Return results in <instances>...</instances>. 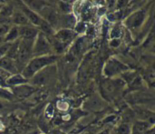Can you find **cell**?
<instances>
[{
	"label": "cell",
	"mask_w": 155,
	"mask_h": 134,
	"mask_svg": "<svg viewBox=\"0 0 155 134\" xmlns=\"http://www.w3.org/2000/svg\"><path fill=\"white\" fill-rule=\"evenodd\" d=\"M57 59H58V56L56 54H49V55H45V56L33 57L25 65L21 74L25 79L29 81L35 74H37L39 71H41L45 67L55 64Z\"/></svg>",
	"instance_id": "6da1fadb"
},
{
	"label": "cell",
	"mask_w": 155,
	"mask_h": 134,
	"mask_svg": "<svg viewBox=\"0 0 155 134\" xmlns=\"http://www.w3.org/2000/svg\"><path fill=\"white\" fill-rule=\"evenodd\" d=\"M124 85L125 83L122 78H105L102 81L100 85L103 97L105 98V100H114L118 96Z\"/></svg>",
	"instance_id": "7a4b0ae2"
},
{
	"label": "cell",
	"mask_w": 155,
	"mask_h": 134,
	"mask_svg": "<svg viewBox=\"0 0 155 134\" xmlns=\"http://www.w3.org/2000/svg\"><path fill=\"white\" fill-rule=\"evenodd\" d=\"M129 70L130 68L128 67V65L123 63L121 60L114 57H111L105 62L103 69V74L105 78L114 79L119 78V76H122V74H124Z\"/></svg>",
	"instance_id": "3957f363"
},
{
	"label": "cell",
	"mask_w": 155,
	"mask_h": 134,
	"mask_svg": "<svg viewBox=\"0 0 155 134\" xmlns=\"http://www.w3.org/2000/svg\"><path fill=\"white\" fill-rule=\"evenodd\" d=\"M55 74H56V64H54L45 67L37 74H35L28 81V83H30L31 85L36 88L40 86H44L51 83L52 80L54 79V76H55Z\"/></svg>",
	"instance_id": "277c9868"
},
{
	"label": "cell",
	"mask_w": 155,
	"mask_h": 134,
	"mask_svg": "<svg viewBox=\"0 0 155 134\" xmlns=\"http://www.w3.org/2000/svg\"><path fill=\"white\" fill-rule=\"evenodd\" d=\"M54 54L53 47L49 38L39 31V34L35 37L33 45V57L45 56Z\"/></svg>",
	"instance_id": "5b68a950"
},
{
	"label": "cell",
	"mask_w": 155,
	"mask_h": 134,
	"mask_svg": "<svg viewBox=\"0 0 155 134\" xmlns=\"http://www.w3.org/2000/svg\"><path fill=\"white\" fill-rule=\"evenodd\" d=\"M148 11L146 8H141L134 13H132L130 15H128L124 19V25L130 30V31H136L139 30L144 24L147 18Z\"/></svg>",
	"instance_id": "8992f818"
},
{
	"label": "cell",
	"mask_w": 155,
	"mask_h": 134,
	"mask_svg": "<svg viewBox=\"0 0 155 134\" xmlns=\"http://www.w3.org/2000/svg\"><path fill=\"white\" fill-rule=\"evenodd\" d=\"M10 90L14 94L15 101H21V100L27 99L31 95H33L37 91V88L31 85L30 83H25L22 85L12 87L10 88Z\"/></svg>",
	"instance_id": "52a82bcc"
},
{
	"label": "cell",
	"mask_w": 155,
	"mask_h": 134,
	"mask_svg": "<svg viewBox=\"0 0 155 134\" xmlns=\"http://www.w3.org/2000/svg\"><path fill=\"white\" fill-rule=\"evenodd\" d=\"M17 9H19L25 16H26V18L28 19V21H29V23L32 25H34V26H35V27H37L38 29H39V27L41 26V25L44 23V19L40 16V15L39 14H37V13H35V12H34V11H32L31 9H29L23 2H19V3H17Z\"/></svg>",
	"instance_id": "ba28073f"
},
{
	"label": "cell",
	"mask_w": 155,
	"mask_h": 134,
	"mask_svg": "<svg viewBox=\"0 0 155 134\" xmlns=\"http://www.w3.org/2000/svg\"><path fill=\"white\" fill-rule=\"evenodd\" d=\"M18 27V34L19 39L25 40H35L37 34H39V29L32 25L17 26Z\"/></svg>",
	"instance_id": "9c48e42d"
},
{
	"label": "cell",
	"mask_w": 155,
	"mask_h": 134,
	"mask_svg": "<svg viewBox=\"0 0 155 134\" xmlns=\"http://www.w3.org/2000/svg\"><path fill=\"white\" fill-rule=\"evenodd\" d=\"M0 68L10 75L20 73L18 70L16 62L14 59H12L6 55L0 57Z\"/></svg>",
	"instance_id": "30bf717a"
},
{
	"label": "cell",
	"mask_w": 155,
	"mask_h": 134,
	"mask_svg": "<svg viewBox=\"0 0 155 134\" xmlns=\"http://www.w3.org/2000/svg\"><path fill=\"white\" fill-rule=\"evenodd\" d=\"M77 22L76 17L73 14H67V15H59V23L58 26L61 28L65 29H73L75 27Z\"/></svg>",
	"instance_id": "8fae6325"
},
{
	"label": "cell",
	"mask_w": 155,
	"mask_h": 134,
	"mask_svg": "<svg viewBox=\"0 0 155 134\" xmlns=\"http://www.w3.org/2000/svg\"><path fill=\"white\" fill-rule=\"evenodd\" d=\"M104 106L105 102L103 98L99 96H92L85 102L84 108L91 111H101Z\"/></svg>",
	"instance_id": "7c38bea8"
},
{
	"label": "cell",
	"mask_w": 155,
	"mask_h": 134,
	"mask_svg": "<svg viewBox=\"0 0 155 134\" xmlns=\"http://www.w3.org/2000/svg\"><path fill=\"white\" fill-rule=\"evenodd\" d=\"M15 7L13 5L10 4H3L0 9V25L2 24H8L10 25V19L14 13Z\"/></svg>",
	"instance_id": "4fadbf2b"
},
{
	"label": "cell",
	"mask_w": 155,
	"mask_h": 134,
	"mask_svg": "<svg viewBox=\"0 0 155 134\" xmlns=\"http://www.w3.org/2000/svg\"><path fill=\"white\" fill-rule=\"evenodd\" d=\"M10 23L12 24V25H15V26H23V25H31L28 19L26 18V16L19 9L14 10V13L10 19Z\"/></svg>",
	"instance_id": "5bb4252c"
},
{
	"label": "cell",
	"mask_w": 155,
	"mask_h": 134,
	"mask_svg": "<svg viewBox=\"0 0 155 134\" xmlns=\"http://www.w3.org/2000/svg\"><path fill=\"white\" fill-rule=\"evenodd\" d=\"M25 83H28V80L25 79L21 73L15 74H12L10 75L8 78L5 79V85L6 87H15V86H18V85H22Z\"/></svg>",
	"instance_id": "9a60e30c"
},
{
	"label": "cell",
	"mask_w": 155,
	"mask_h": 134,
	"mask_svg": "<svg viewBox=\"0 0 155 134\" xmlns=\"http://www.w3.org/2000/svg\"><path fill=\"white\" fill-rule=\"evenodd\" d=\"M23 3L32 11L39 14L50 3L46 1H23Z\"/></svg>",
	"instance_id": "2e32d148"
},
{
	"label": "cell",
	"mask_w": 155,
	"mask_h": 134,
	"mask_svg": "<svg viewBox=\"0 0 155 134\" xmlns=\"http://www.w3.org/2000/svg\"><path fill=\"white\" fill-rule=\"evenodd\" d=\"M19 39V34H18V27L15 25H11L8 32L6 33L5 36V42L7 43H13Z\"/></svg>",
	"instance_id": "e0dca14e"
},
{
	"label": "cell",
	"mask_w": 155,
	"mask_h": 134,
	"mask_svg": "<svg viewBox=\"0 0 155 134\" xmlns=\"http://www.w3.org/2000/svg\"><path fill=\"white\" fill-rule=\"evenodd\" d=\"M0 100L7 103H13L15 101L14 94L8 87H0Z\"/></svg>",
	"instance_id": "ac0fdd59"
},
{
	"label": "cell",
	"mask_w": 155,
	"mask_h": 134,
	"mask_svg": "<svg viewBox=\"0 0 155 134\" xmlns=\"http://www.w3.org/2000/svg\"><path fill=\"white\" fill-rule=\"evenodd\" d=\"M58 9L60 11L59 15H67L72 14V5L67 2H59L58 3Z\"/></svg>",
	"instance_id": "d6986e66"
},
{
	"label": "cell",
	"mask_w": 155,
	"mask_h": 134,
	"mask_svg": "<svg viewBox=\"0 0 155 134\" xmlns=\"http://www.w3.org/2000/svg\"><path fill=\"white\" fill-rule=\"evenodd\" d=\"M131 131H132V126L130 124L122 123L114 131V132L116 134H131Z\"/></svg>",
	"instance_id": "ffe728a7"
},
{
	"label": "cell",
	"mask_w": 155,
	"mask_h": 134,
	"mask_svg": "<svg viewBox=\"0 0 155 134\" xmlns=\"http://www.w3.org/2000/svg\"><path fill=\"white\" fill-rule=\"evenodd\" d=\"M121 34H122V30H121V28H120L118 25H115V26L111 30L110 37H111V39H120Z\"/></svg>",
	"instance_id": "44dd1931"
},
{
	"label": "cell",
	"mask_w": 155,
	"mask_h": 134,
	"mask_svg": "<svg viewBox=\"0 0 155 134\" xmlns=\"http://www.w3.org/2000/svg\"><path fill=\"white\" fill-rule=\"evenodd\" d=\"M12 25H8V24H2L0 25V37H5L6 33L8 32L9 28L11 27Z\"/></svg>",
	"instance_id": "7402d4cb"
},
{
	"label": "cell",
	"mask_w": 155,
	"mask_h": 134,
	"mask_svg": "<svg viewBox=\"0 0 155 134\" xmlns=\"http://www.w3.org/2000/svg\"><path fill=\"white\" fill-rule=\"evenodd\" d=\"M121 44V39H112L110 41V46L114 47V48H116L120 45Z\"/></svg>",
	"instance_id": "603a6c76"
},
{
	"label": "cell",
	"mask_w": 155,
	"mask_h": 134,
	"mask_svg": "<svg viewBox=\"0 0 155 134\" xmlns=\"http://www.w3.org/2000/svg\"><path fill=\"white\" fill-rule=\"evenodd\" d=\"M7 109H8V103H7V102H5V101L0 100V112L6 111Z\"/></svg>",
	"instance_id": "cb8c5ba5"
},
{
	"label": "cell",
	"mask_w": 155,
	"mask_h": 134,
	"mask_svg": "<svg viewBox=\"0 0 155 134\" xmlns=\"http://www.w3.org/2000/svg\"><path fill=\"white\" fill-rule=\"evenodd\" d=\"M143 134H155V132H154V125H152L150 128H148Z\"/></svg>",
	"instance_id": "d4e9b609"
},
{
	"label": "cell",
	"mask_w": 155,
	"mask_h": 134,
	"mask_svg": "<svg viewBox=\"0 0 155 134\" xmlns=\"http://www.w3.org/2000/svg\"><path fill=\"white\" fill-rule=\"evenodd\" d=\"M131 134H143V132H141V131H138L137 129H135V128H134V127L132 126Z\"/></svg>",
	"instance_id": "484cf974"
},
{
	"label": "cell",
	"mask_w": 155,
	"mask_h": 134,
	"mask_svg": "<svg viewBox=\"0 0 155 134\" xmlns=\"http://www.w3.org/2000/svg\"><path fill=\"white\" fill-rule=\"evenodd\" d=\"M98 134H111V132L108 129H105V130H103L102 132H100Z\"/></svg>",
	"instance_id": "4316f807"
},
{
	"label": "cell",
	"mask_w": 155,
	"mask_h": 134,
	"mask_svg": "<svg viewBox=\"0 0 155 134\" xmlns=\"http://www.w3.org/2000/svg\"><path fill=\"white\" fill-rule=\"evenodd\" d=\"M2 5H3V3L0 2V9H1V7H2Z\"/></svg>",
	"instance_id": "83f0119b"
},
{
	"label": "cell",
	"mask_w": 155,
	"mask_h": 134,
	"mask_svg": "<svg viewBox=\"0 0 155 134\" xmlns=\"http://www.w3.org/2000/svg\"><path fill=\"white\" fill-rule=\"evenodd\" d=\"M111 134H116V133H114V132H111Z\"/></svg>",
	"instance_id": "f1b7e54d"
}]
</instances>
